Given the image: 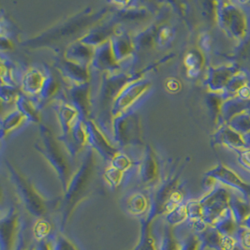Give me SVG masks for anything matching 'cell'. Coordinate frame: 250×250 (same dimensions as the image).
Returning <instances> with one entry per match:
<instances>
[{"instance_id":"6da1fadb","label":"cell","mask_w":250,"mask_h":250,"mask_svg":"<svg viewBox=\"0 0 250 250\" xmlns=\"http://www.w3.org/2000/svg\"><path fill=\"white\" fill-rule=\"evenodd\" d=\"M1 250H15L20 238L19 222L16 216H11L1 222Z\"/></svg>"},{"instance_id":"7a4b0ae2","label":"cell","mask_w":250,"mask_h":250,"mask_svg":"<svg viewBox=\"0 0 250 250\" xmlns=\"http://www.w3.org/2000/svg\"><path fill=\"white\" fill-rule=\"evenodd\" d=\"M160 240L159 250H181L180 245L177 243L175 237L171 231H164Z\"/></svg>"},{"instance_id":"3957f363","label":"cell","mask_w":250,"mask_h":250,"mask_svg":"<svg viewBox=\"0 0 250 250\" xmlns=\"http://www.w3.org/2000/svg\"><path fill=\"white\" fill-rule=\"evenodd\" d=\"M54 247L55 250H79L69 239L63 235H59L55 240Z\"/></svg>"},{"instance_id":"277c9868","label":"cell","mask_w":250,"mask_h":250,"mask_svg":"<svg viewBox=\"0 0 250 250\" xmlns=\"http://www.w3.org/2000/svg\"><path fill=\"white\" fill-rule=\"evenodd\" d=\"M37 250H55L54 242L43 240L39 244V246L37 247Z\"/></svg>"},{"instance_id":"5b68a950","label":"cell","mask_w":250,"mask_h":250,"mask_svg":"<svg viewBox=\"0 0 250 250\" xmlns=\"http://www.w3.org/2000/svg\"><path fill=\"white\" fill-rule=\"evenodd\" d=\"M37 250V247H36V248H32V249H31V250Z\"/></svg>"}]
</instances>
